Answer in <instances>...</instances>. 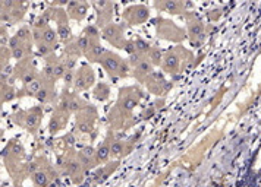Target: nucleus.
<instances>
[{
  "label": "nucleus",
  "instance_id": "6",
  "mask_svg": "<svg viewBox=\"0 0 261 187\" xmlns=\"http://www.w3.org/2000/svg\"><path fill=\"white\" fill-rule=\"evenodd\" d=\"M113 151H115V152H119V151H121V146H119V145H115V146H113Z\"/></svg>",
  "mask_w": 261,
  "mask_h": 187
},
{
  "label": "nucleus",
  "instance_id": "4",
  "mask_svg": "<svg viewBox=\"0 0 261 187\" xmlns=\"http://www.w3.org/2000/svg\"><path fill=\"white\" fill-rule=\"evenodd\" d=\"M38 86H40L38 82H34V83L31 85V88H29V89H31V91H37V89H38Z\"/></svg>",
  "mask_w": 261,
  "mask_h": 187
},
{
  "label": "nucleus",
  "instance_id": "2",
  "mask_svg": "<svg viewBox=\"0 0 261 187\" xmlns=\"http://www.w3.org/2000/svg\"><path fill=\"white\" fill-rule=\"evenodd\" d=\"M98 155H100V158H106V157H107V148L100 149V152H98Z\"/></svg>",
  "mask_w": 261,
  "mask_h": 187
},
{
  "label": "nucleus",
  "instance_id": "7",
  "mask_svg": "<svg viewBox=\"0 0 261 187\" xmlns=\"http://www.w3.org/2000/svg\"><path fill=\"white\" fill-rule=\"evenodd\" d=\"M132 104H134V101H128V108H132Z\"/></svg>",
  "mask_w": 261,
  "mask_h": 187
},
{
  "label": "nucleus",
  "instance_id": "3",
  "mask_svg": "<svg viewBox=\"0 0 261 187\" xmlns=\"http://www.w3.org/2000/svg\"><path fill=\"white\" fill-rule=\"evenodd\" d=\"M106 64H107L109 67H110V69H115V67L117 66V63H116V62H113V60H107Z\"/></svg>",
  "mask_w": 261,
  "mask_h": 187
},
{
  "label": "nucleus",
  "instance_id": "5",
  "mask_svg": "<svg viewBox=\"0 0 261 187\" xmlns=\"http://www.w3.org/2000/svg\"><path fill=\"white\" fill-rule=\"evenodd\" d=\"M46 40H47V41H52V40H53V34L47 32V34H46Z\"/></svg>",
  "mask_w": 261,
  "mask_h": 187
},
{
  "label": "nucleus",
  "instance_id": "1",
  "mask_svg": "<svg viewBox=\"0 0 261 187\" xmlns=\"http://www.w3.org/2000/svg\"><path fill=\"white\" fill-rule=\"evenodd\" d=\"M35 180H37V183H38V184H43V183H46V177H44L43 174H37V175H35Z\"/></svg>",
  "mask_w": 261,
  "mask_h": 187
}]
</instances>
